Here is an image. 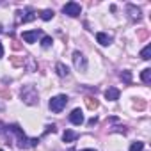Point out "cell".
Segmentation results:
<instances>
[{
	"label": "cell",
	"instance_id": "cell-8",
	"mask_svg": "<svg viewBox=\"0 0 151 151\" xmlns=\"http://www.w3.org/2000/svg\"><path fill=\"white\" fill-rule=\"evenodd\" d=\"M96 41H98L101 46H109V45L112 43V36H109V34H105V32H98V34H96Z\"/></svg>",
	"mask_w": 151,
	"mask_h": 151
},
{
	"label": "cell",
	"instance_id": "cell-19",
	"mask_svg": "<svg viewBox=\"0 0 151 151\" xmlns=\"http://www.w3.org/2000/svg\"><path fill=\"white\" fill-rule=\"evenodd\" d=\"M87 105H89V107H91V109H96V107H98V103H96V100H94V101H93V100H91V98H89V100H87Z\"/></svg>",
	"mask_w": 151,
	"mask_h": 151
},
{
	"label": "cell",
	"instance_id": "cell-12",
	"mask_svg": "<svg viewBox=\"0 0 151 151\" xmlns=\"http://www.w3.org/2000/svg\"><path fill=\"white\" fill-rule=\"evenodd\" d=\"M140 80H142L144 84H149V82H151V69H149V68L142 69V73H140Z\"/></svg>",
	"mask_w": 151,
	"mask_h": 151
},
{
	"label": "cell",
	"instance_id": "cell-23",
	"mask_svg": "<svg viewBox=\"0 0 151 151\" xmlns=\"http://www.w3.org/2000/svg\"><path fill=\"white\" fill-rule=\"evenodd\" d=\"M0 151H4V149H0Z\"/></svg>",
	"mask_w": 151,
	"mask_h": 151
},
{
	"label": "cell",
	"instance_id": "cell-14",
	"mask_svg": "<svg viewBox=\"0 0 151 151\" xmlns=\"http://www.w3.org/2000/svg\"><path fill=\"white\" fill-rule=\"evenodd\" d=\"M149 53H151V46H149V45H146V46L140 50V57H142L144 60H149V59H151V57H149Z\"/></svg>",
	"mask_w": 151,
	"mask_h": 151
},
{
	"label": "cell",
	"instance_id": "cell-15",
	"mask_svg": "<svg viewBox=\"0 0 151 151\" xmlns=\"http://www.w3.org/2000/svg\"><path fill=\"white\" fill-rule=\"evenodd\" d=\"M142 149H144V142H140V140L132 142V146H130V151H142Z\"/></svg>",
	"mask_w": 151,
	"mask_h": 151
},
{
	"label": "cell",
	"instance_id": "cell-17",
	"mask_svg": "<svg viewBox=\"0 0 151 151\" xmlns=\"http://www.w3.org/2000/svg\"><path fill=\"white\" fill-rule=\"evenodd\" d=\"M52 43H53V39H52L50 36H43V39H41V46H43V48L52 46Z\"/></svg>",
	"mask_w": 151,
	"mask_h": 151
},
{
	"label": "cell",
	"instance_id": "cell-6",
	"mask_svg": "<svg viewBox=\"0 0 151 151\" xmlns=\"http://www.w3.org/2000/svg\"><path fill=\"white\" fill-rule=\"evenodd\" d=\"M69 121H71L75 126H80V124L84 123V114H82V110H80V109H75V110L69 114Z\"/></svg>",
	"mask_w": 151,
	"mask_h": 151
},
{
	"label": "cell",
	"instance_id": "cell-22",
	"mask_svg": "<svg viewBox=\"0 0 151 151\" xmlns=\"http://www.w3.org/2000/svg\"><path fill=\"white\" fill-rule=\"evenodd\" d=\"M82 151H96V149H82Z\"/></svg>",
	"mask_w": 151,
	"mask_h": 151
},
{
	"label": "cell",
	"instance_id": "cell-9",
	"mask_svg": "<svg viewBox=\"0 0 151 151\" xmlns=\"http://www.w3.org/2000/svg\"><path fill=\"white\" fill-rule=\"evenodd\" d=\"M119 89L117 87H109L107 91H105V98L109 100V101H116V100H119Z\"/></svg>",
	"mask_w": 151,
	"mask_h": 151
},
{
	"label": "cell",
	"instance_id": "cell-7",
	"mask_svg": "<svg viewBox=\"0 0 151 151\" xmlns=\"http://www.w3.org/2000/svg\"><path fill=\"white\" fill-rule=\"evenodd\" d=\"M39 36H41V30H27V32L22 34V37H23L25 43H36Z\"/></svg>",
	"mask_w": 151,
	"mask_h": 151
},
{
	"label": "cell",
	"instance_id": "cell-5",
	"mask_svg": "<svg viewBox=\"0 0 151 151\" xmlns=\"http://www.w3.org/2000/svg\"><path fill=\"white\" fill-rule=\"evenodd\" d=\"M73 64H75V68H77L78 71H86L87 69V59L80 52H73Z\"/></svg>",
	"mask_w": 151,
	"mask_h": 151
},
{
	"label": "cell",
	"instance_id": "cell-10",
	"mask_svg": "<svg viewBox=\"0 0 151 151\" xmlns=\"http://www.w3.org/2000/svg\"><path fill=\"white\" fill-rule=\"evenodd\" d=\"M77 139H78V133L73 132V130H66L62 133V140L64 142H73V140H77Z\"/></svg>",
	"mask_w": 151,
	"mask_h": 151
},
{
	"label": "cell",
	"instance_id": "cell-16",
	"mask_svg": "<svg viewBox=\"0 0 151 151\" xmlns=\"http://www.w3.org/2000/svg\"><path fill=\"white\" fill-rule=\"evenodd\" d=\"M128 13H130L132 18H137V20H139V16H140V9H135L133 6H128Z\"/></svg>",
	"mask_w": 151,
	"mask_h": 151
},
{
	"label": "cell",
	"instance_id": "cell-4",
	"mask_svg": "<svg viewBox=\"0 0 151 151\" xmlns=\"http://www.w3.org/2000/svg\"><path fill=\"white\" fill-rule=\"evenodd\" d=\"M62 13L68 14L69 18H77V16H80L82 7H80V4H77V2H68V4L62 7Z\"/></svg>",
	"mask_w": 151,
	"mask_h": 151
},
{
	"label": "cell",
	"instance_id": "cell-3",
	"mask_svg": "<svg viewBox=\"0 0 151 151\" xmlns=\"http://www.w3.org/2000/svg\"><path fill=\"white\" fill-rule=\"evenodd\" d=\"M66 103H68V96H66V94H57V96H53V98L50 100L48 107H50L52 112L59 114V112H62V109L66 107Z\"/></svg>",
	"mask_w": 151,
	"mask_h": 151
},
{
	"label": "cell",
	"instance_id": "cell-11",
	"mask_svg": "<svg viewBox=\"0 0 151 151\" xmlns=\"http://www.w3.org/2000/svg\"><path fill=\"white\" fill-rule=\"evenodd\" d=\"M55 71H57L59 77H68V75H69L68 66H66V64H62V62H57V64H55Z\"/></svg>",
	"mask_w": 151,
	"mask_h": 151
},
{
	"label": "cell",
	"instance_id": "cell-20",
	"mask_svg": "<svg viewBox=\"0 0 151 151\" xmlns=\"http://www.w3.org/2000/svg\"><path fill=\"white\" fill-rule=\"evenodd\" d=\"M96 123H98L96 117H91V119H89V126H93V124H96Z\"/></svg>",
	"mask_w": 151,
	"mask_h": 151
},
{
	"label": "cell",
	"instance_id": "cell-21",
	"mask_svg": "<svg viewBox=\"0 0 151 151\" xmlns=\"http://www.w3.org/2000/svg\"><path fill=\"white\" fill-rule=\"evenodd\" d=\"M2 55H4V46H2V43H0V59H2Z\"/></svg>",
	"mask_w": 151,
	"mask_h": 151
},
{
	"label": "cell",
	"instance_id": "cell-2",
	"mask_svg": "<svg viewBox=\"0 0 151 151\" xmlns=\"http://www.w3.org/2000/svg\"><path fill=\"white\" fill-rule=\"evenodd\" d=\"M22 98H23V101H25L27 105H36V103H39V94H37V91H36L34 86H25V87L22 89Z\"/></svg>",
	"mask_w": 151,
	"mask_h": 151
},
{
	"label": "cell",
	"instance_id": "cell-1",
	"mask_svg": "<svg viewBox=\"0 0 151 151\" xmlns=\"http://www.w3.org/2000/svg\"><path fill=\"white\" fill-rule=\"evenodd\" d=\"M9 130H11V132H14V133L18 135V139H20V142H18V144H20L22 147H30V146H36V144L39 142L37 139H27V135L23 133V130H22L18 124H11V126H9Z\"/></svg>",
	"mask_w": 151,
	"mask_h": 151
},
{
	"label": "cell",
	"instance_id": "cell-18",
	"mask_svg": "<svg viewBox=\"0 0 151 151\" xmlns=\"http://www.w3.org/2000/svg\"><path fill=\"white\" fill-rule=\"evenodd\" d=\"M121 78H123L126 84H130V82H132V73H130V71H123V73H121Z\"/></svg>",
	"mask_w": 151,
	"mask_h": 151
},
{
	"label": "cell",
	"instance_id": "cell-13",
	"mask_svg": "<svg viewBox=\"0 0 151 151\" xmlns=\"http://www.w3.org/2000/svg\"><path fill=\"white\" fill-rule=\"evenodd\" d=\"M39 16H41V20H45V22H50V20L53 18V11H52V9H45V11H43Z\"/></svg>",
	"mask_w": 151,
	"mask_h": 151
}]
</instances>
